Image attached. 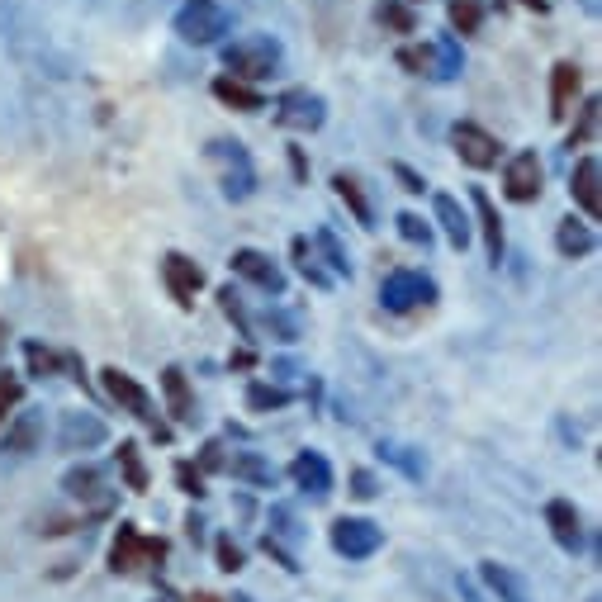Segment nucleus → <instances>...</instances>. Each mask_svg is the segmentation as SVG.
I'll return each mask as SVG.
<instances>
[{
	"label": "nucleus",
	"instance_id": "ddd939ff",
	"mask_svg": "<svg viewBox=\"0 0 602 602\" xmlns=\"http://www.w3.org/2000/svg\"><path fill=\"white\" fill-rule=\"evenodd\" d=\"M228 266H233V275H242V280H247V285H256L261 294H275V299L285 294V271H280V266H275L266 252H256V247H242V252H233V261H228Z\"/></svg>",
	"mask_w": 602,
	"mask_h": 602
},
{
	"label": "nucleus",
	"instance_id": "20e7f679",
	"mask_svg": "<svg viewBox=\"0 0 602 602\" xmlns=\"http://www.w3.org/2000/svg\"><path fill=\"white\" fill-rule=\"evenodd\" d=\"M209 162L219 166V185L228 200H252L256 195V166L238 138H214L209 143Z\"/></svg>",
	"mask_w": 602,
	"mask_h": 602
},
{
	"label": "nucleus",
	"instance_id": "aec40b11",
	"mask_svg": "<svg viewBox=\"0 0 602 602\" xmlns=\"http://www.w3.org/2000/svg\"><path fill=\"white\" fill-rule=\"evenodd\" d=\"M579 91H584L579 62H555V72H550V119H569Z\"/></svg>",
	"mask_w": 602,
	"mask_h": 602
},
{
	"label": "nucleus",
	"instance_id": "72a5a7b5",
	"mask_svg": "<svg viewBox=\"0 0 602 602\" xmlns=\"http://www.w3.org/2000/svg\"><path fill=\"white\" fill-rule=\"evenodd\" d=\"M285 403H290V389H280V384H247V408L252 413H275Z\"/></svg>",
	"mask_w": 602,
	"mask_h": 602
},
{
	"label": "nucleus",
	"instance_id": "e433bc0d",
	"mask_svg": "<svg viewBox=\"0 0 602 602\" xmlns=\"http://www.w3.org/2000/svg\"><path fill=\"white\" fill-rule=\"evenodd\" d=\"M24 361H29V375H38V380H48V375H57V365H62V356H53L48 347H38V342H24Z\"/></svg>",
	"mask_w": 602,
	"mask_h": 602
},
{
	"label": "nucleus",
	"instance_id": "f704fd0d",
	"mask_svg": "<svg viewBox=\"0 0 602 602\" xmlns=\"http://www.w3.org/2000/svg\"><path fill=\"white\" fill-rule=\"evenodd\" d=\"M313 252H323V256H328L332 275H347V280H351V256L342 252V242L332 238V228H318V233H313Z\"/></svg>",
	"mask_w": 602,
	"mask_h": 602
},
{
	"label": "nucleus",
	"instance_id": "4c0bfd02",
	"mask_svg": "<svg viewBox=\"0 0 602 602\" xmlns=\"http://www.w3.org/2000/svg\"><path fill=\"white\" fill-rule=\"evenodd\" d=\"M19 399H24V384H19V375L0 370V427L10 422V413L19 408Z\"/></svg>",
	"mask_w": 602,
	"mask_h": 602
},
{
	"label": "nucleus",
	"instance_id": "2eb2a0df",
	"mask_svg": "<svg viewBox=\"0 0 602 602\" xmlns=\"http://www.w3.org/2000/svg\"><path fill=\"white\" fill-rule=\"evenodd\" d=\"M546 527L560 550H569V555L584 550V517H579V508H574L569 498H550L546 503Z\"/></svg>",
	"mask_w": 602,
	"mask_h": 602
},
{
	"label": "nucleus",
	"instance_id": "37998d69",
	"mask_svg": "<svg viewBox=\"0 0 602 602\" xmlns=\"http://www.w3.org/2000/svg\"><path fill=\"white\" fill-rule=\"evenodd\" d=\"M394 181H399L403 190H408V195H422V190H427V181H422L413 166H403V162H394Z\"/></svg>",
	"mask_w": 602,
	"mask_h": 602
},
{
	"label": "nucleus",
	"instance_id": "1a4fd4ad",
	"mask_svg": "<svg viewBox=\"0 0 602 602\" xmlns=\"http://www.w3.org/2000/svg\"><path fill=\"white\" fill-rule=\"evenodd\" d=\"M328 541L342 560H370V555L384 546V531L375 527L370 517H337L328 531Z\"/></svg>",
	"mask_w": 602,
	"mask_h": 602
},
{
	"label": "nucleus",
	"instance_id": "a211bd4d",
	"mask_svg": "<svg viewBox=\"0 0 602 602\" xmlns=\"http://www.w3.org/2000/svg\"><path fill=\"white\" fill-rule=\"evenodd\" d=\"M432 219L441 223V233H446V242L456 247V252H465L470 247V238H475V223H470V214L460 209V200L456 195H432Z\"/></svg>",
	"mask_w": 602,
	"mask_h": 602
},
{
	"label": "nucleus",
	"instance_id": "9b49d317",
	"mask_svg": "<svg viewBox=\"0 0 602 602\" xmlns=\"http://www.w3.org/2000/svg\"><path fill=\"white\" fill-rule=\"evenodd\" d=\"M541 181H546V166H541V157L536 152H512L508 166H503V195H508L512 204H531L541 200Z\"/></svg>",
	"mask_w": 602,
	"mask_h": 602
},
{
	"label": "nucleus",
	"instance_id": "5701e85b",
	"mask_svg": "<svg viewBox=\"0 0 602 602\" xmlns=\"http://www.w3.org/2000/svg\"><path fill=\"white\" fill-rule=\"evenodd\" d=\"M470 204H475L479 233H484V252H489V261L498 266V261H503V219H498V204H493L479 185L470 190Z\"/></svg>",
	"mask_w": 602,
	"mask_h": 602
},
{
	"label": "nucleus",
	"instance_id": "a878e982",
	"mask_svg": "<svg viewBox=\"0 0 602 602\" xmlns=\"http://www.w3.org/2000/svg\"><path fill=\"white\" fill-rule=\"evenodd\" d=\"M223 470H228L233 479H242V484H252V489H275V470L261 456H252V451L228 456V460H223Z\"/></svg>",
	"mask_w": 602,
	"mask_h": 602
},
{
	"label": "nucleus",
	"instance_id": "58836bf2",
	"mask_svg": "<svg viewBox=\"0 0 602 602\" xmlns=\"http://www.w3.org/2000/svg\"><path fill=\"white\" fill-rule=\"evenodd\" d=\"M399 238H408L413 242V247H427V242H432V223H422L418 214H399Z\"/></svg>",
	"mask_w": 602,
	"mask_h": 602
},
{
	"label": "nucleus",
	"instance_id": "f257e3e1",
	"mask_svg": "<svg viewBox=\"0 0 602 602\" xmlns=\"http://www.w3.org/2000/svg\"><path fill=\"white\" fill-rule=\"evenodd\" d=\"M223 67L233 76V81H271L280 67H285V48H280V38L271 34H242L233 43H223Z\"/></svg>",
	"mask_w": 602,
	"mask_h": 602
},
{
	"label": "nucleus",
	"instance_id": "bb28decb",
	"mask_svg": "<svg viewBox=\"0 0 602 602\" xmlns=\"http://www.w3.org/2000/svg\"><path fill=\"white\" fill-rule=\"evenodd\" d=\"M214 95H219L223 105L242 110V114L266 110V95L256 91V86H247V81H233V76H214Z\"/></svg>",
	"mask_w": 602,
	"mask_h": 602
},
{
	"label": "nucleus",
	"instance_id": "2f4dec72",
	"mask_svg": "<svg viewBox=\"0 0 602 602\" xmlns=\"http://www.w3.org/2000/svg\"><path fill=\"white\" fill-rule=\"evenodd\" d=\"M380 456L389 460V465H399L408 479H422V475H427V460L413 456V446H399V441H380Z\"/></svg>",
	"mask_w": 602,
	"mask_h": 602
},
{
	"label": "nucleus",
	"instance_id": "4be33fe9",
	"mask_svg": "<svg viewBox=\"0 0 602 602\" xmlns=\"http://www.w3.org/2000/svg\"><path fill=\"white\" fill-rule=\"evenodd\" d=\"M593 247H598L593 223H579L574 214L560 219V228H555V252L565 256V261H584V256H593Z\"/></svg>",
	"mask_w": 602,
	"mask_h": 602
},
{
	"label": "nucleus",
	"instance_id": "6e6552de",
	"mask_svg": "<svg viewBox=\"0 0 602 602\" xmlns=\"http://www.w3.org/2000/svg\"><path fill=\"white\" fill-rule=\"evenodd\" d=\"M323 119H328V100L309 86H294L275 100V124L290 128V133H318Z\"/></svg>",
	"mask_w": 602,
	"mask_h": 602
},
{
	"label": "nucleus",
	"instance_id": "dca6fc26",
	"mask_svg": "<svg viewBox=\"0 0 602 602\" xmlns=\"http://www.w3.org/2000/svg\"><path fill=\"white\" fill-rule=\"evenodd\" d=\"M569 195L584 209L588 219H602V166L598 157H579L574 171H569Z\"/></svg>",
	"mask_w": 602,
	"mask_h": 602
},
{
	"label": "nucleus",
	"instance_id": "f8f14e48",
	"mask_svg": "<svg viewBox=\"0 0 602 602\" xmlns=\"http://www.w3.org/2000/svg\"><path fill=\"white\" fill-rule=\"evenodd\" d=\"M110 441V427L95 418V413H86V408H72V413H62V422H57V446L62 451H95V446H105Z\"/></svg>",
	"mask_w": 602,
	"mask_h": 602
},
{
	"label": "nucleus",
	"instance_id": "6ab92c4d",
	"mask_svg": "<svg viewBox=\"0 0 602 602\" xmlns=\"http://www.w3.org/2000/svg\"><path fill=\"white\" fill-rule=\"evenodd\" d=\"M290 479H294V489L313 493V498H328L332 493V465L323 460V451H299L290 465Z\"/></svg>",
	"mask_w": 602,
	"mask_h": 602
},
{
	"label": "nucleus",
	"instance_id": "c85d7f7f",
	"mask_svg": "<svg viewBox=\"0 0 602 602\" xmlns=\"http://www.w3.org/2000/svg\"><path fill=\"white\" fill-rule=\"evenodd\" d=\"M119 475H124V484L133 493H147V465H143V456H138V441H119Z\"/></svg>",
	"mask_w": 602,
	"mask_h": 602
},
{
	"label": "nucleus",
	"instance_id": "a18cd8bd",
	"mask_svg": "<svg viewBox=\"0 0 602 602\" xmlns=\"http://www.w3.org/2000/svg\"><path fill=\"white\" fill-rule=\"evenodd\" d=\"M223 460H228V456H223V446H219V441H209V446H204V456H200V465H204V470H223Z\"/></svg>",
	"mask_w": 602,
	"mask_h": 602
},
{
	"label": "nucleus",
	"instance_id": "c9c22d12",
	"mask_svg": "<svg viewBox=\"0 0 602 602\" xmlns=\"http://www.w3.org/2000/svg\"><path fill=\"white\" fill-rule=\"evenodd\" d=\"M100 484H105V475H100L95 465H76V470H67V479H62V489L72 493V498H95Z\"/></svg>",
	"mask_w": 602,
	"mask_h": 602
},
{
	"label": "nucleus",
	"instance_id": "7c9ffc66",
	"mask_svg": "<svg viewBox=\"0 0 602 602\" xmlns=\"http://www.w3.org/2000/svg\"><path fill=\"white\" fill-rule=\"evenodd\" d=\"M446 15H451V29H456L460 38L479 34V24H484V0H451Z\"/></svg>",
	"mask_w": 602,
	"mask_h": 602
},
{
	"label": "nucleus",
	"instance_id": "9d476101",
	"mask_svg": "<svg viewBox=\"0 0 602 602\" xmlns=\"http://www.w3.org/2000/svg\"><path fill=\"white\" fill-rule=\"evenodd\" d=\"M451 147H456V157L465 166H475V171H489V166L503 162V143L493 138L489 128L470 124V119H460L456 128H451Z\"/></svg>",
	"mask_w": 602,
	"mask_h": 602
},
{
	"label": "nucleus",
	"instance_id": "39448f33",
	"mask_svg": "<svg viewBox=\"0 0 602 602\" xmlns=\"http://www.w3.org/2000/svg\"><path fill=\"white\" fill-rule=\"evenodd\" d=\"M100 384H105V394H110V399L124 408L128 418L147 422V427H152L162 441L171 437V427H162V422H157V403H152V394H147V389L133 380L128 370H119V365H105V370H100Z\"/></svg>",
	"mask_w": 602,
	"mask_h": 602
},
{
	"label": "nucleus",
	"instance_id": "7ed1b4c3",
	"mask_svg": "<svg viewBox=\"0 0 602 602\" xmlns=\"http://www.w3.org/2000/svg\"><path fill=\"white\" fill-rule=\"evenodd\" d=\"M399 67L418 76H432V81H456L465 72V53H460L456 34H437L427 38L422 48H399Z\"/></svg>",
	"mask_w": 602,
	"mask_h": 602
},
{
	"label": "nucleus",
	"instance_id": "ea45409f",
	"mask_svg": "<svg viewBox=\"0 0 602 602\" xmlns=\"http://www.w3.org/2000/svg\"><path fill=\"white\" fill-rule=\"evenodd\" d=\"M219 309L228 313L233 323H238L242 337H252V323H247V313H242V304H238V294H233V285H223V290H219Z\"/></svg>",
	"mask_w": 602,
	"mask_h": 602
},
{
	"label": "nucleus",
	"instance_id": "f3484780",
	"mask_svg": "<svg viewBox=\"0 0 602 602\" xmlns=\"http://www.w3.org/2000/svg\"><path fill=\"white\" fill-rule=\"evenodd\" d=\"M38 441H43V413L38 408H24V413H10L5 422V441H0V451L5 456H34Z\"/></svg>",
	"mask_w": 602,
	"mask_h": 602
},
{
	"label": "nucleus",
	"instance_id": "f03ea898",
	"mask_svg": "<svg viewBox=\"0 0 602 602\" xmlns=\"http://www.w3.org/2000/svg\"><path fill=\"white\" fill-rule=\"evenodd\" d=\"M171 29L190 48H214L233 29V15L223 10L219 0H185L181 10H176V19H171Z\"/></svg>",
	"mask_w": 602,
	"mask_h": 602
},
{
	"label": "nucleus",
	"instance_id": "0eeeda50",
	"mask_svg": "<svg viewBox=\"0 0 602 602\" xmlns=\"http://www.w3.org/2000/svg\"><path fill=\"white\" fill-rule=\"evenodd\" d=\"M162 560H166V541H152V536H143L133 522H119V536H114V546H110L114 574H133V569L162 565Z\"/></svg>",
	"mask_w": 602,
	"mask_h": 602
},
{
	"label": "nucleus",
	"instance_id": "412c9836",
	"mask_svg": "<svg viewBox=\"0 0 602 602\" xmlns=\"http://www.w3.org/2000/svg\"><path fill=\"white\" fill-rule=\"evenodd\" d=\"M479 579L489 584V593L498 602H536L531 598V588H527V579H522L517 569L498 565V560H484V565H479Z\"/></svg>",
	"mask_w": 602,
	"mask_h": 602
},
{
	"label": "nucleus",
	"instance_id": "09e8293b",
	"mask_svg": "<svg viewBox=\"0 0 602 602\" xmlns=\"http://www.w3.org/2000/svg\"><path fill=\"white\" fill-rule=\"evenodd\" d=\"M0 347H5V328H0Z\"/></svg>",
	"mask_w": 602,
	"mask_h": 602
},
{
	"label": "nucleus",
	"instance_id": "79ce46f5",
	"mask_svg": "<svg viewBox=\"0 0 602 602\" xmlns=\"http://www.w3.org/2000/svg\"><path fill=\"white\" fill-rule=\"evenodd\" d=\"M176 484H181V493H190V498H204V475L190 465V460L176 465Z\"/></svg>",
	"mask_w": 602,
	"mask_h": 602
},
{
	"label": "nucleus",
	"instance_id": "423d86ee",
	"mask_svg": "<svg viewBox=\"0 0 602 602\" xmlns=\"http://www.w3.org/2000/svg\"><path fill=\"white\" fill-rule=\"evenodd\" d=\"M380 304L389 313H413V309H427V304H437V285H432V275L422 271H389L380 280Z\"/></svg>",
	"mask_w": 602,
	"mask_h": 602
},
{
	"label": "nucleus",
	"instance_id": "b1692460",
	"mask_svg": "<svg viewBox=\"0 0 602 602\" xmlns=\"http://www.w3.org/2000/svg\"><path fill=\"white\" fill-rule=\"evenodd\" d=\"M162 394H166V408L176 422H190L195 418V399H190V380H185L181 365H166L162 370Z\"/></svg>",
	"mask_w": 602,
	"mask_h": 602
},
{
	"label": "nucleus",
	"instance_id": "8fccbe9b",
	"mask_svg": "<svg viewBox=\"0 0 602 602\" xmlns=\"http://www.w3.org/2000/svg\"><path fill=\"white\" fill-rule=\"evenodd\" d=\"M588 602H602V598H588Z\"/></svg>",
	"mask_w": 602,
	"mask_h": 602
},
{
	"label": "nucleus",
	"instance_id": "4468645a",
	"mask_svg": "<svg viewBox=\"0 0 602 602\" xmlns=\"http://www.w3.org/2000/svg\"><path fill=\"white\" fill-rule=\"evenodd\" d=\"M162 280H166V290H171V299H176L181 309H190L195 294L204 290V271L185 252H166L162 256Z\"/></svg>",
	"mask_w": 602,
	"mask_h": 602
},
{
	"label": "nucleus",
	"instance_id": "de8ad7c7",
	"mask_svg": "<svg viewBox=\"0 0 602 602\" xmlns=\"http://www.w3.org/2000/svg\"><path fill=\"white\" fill-rule=\"evenodd\" d=\"M522 5H527V10H536V15H546V10H550V0H522Z\"/></svg>",
	"mask_w": 602,
	"mask_h": 602
},
{
	"label": "nucleus",
	"instance_id": "c03bdc74",
	"mask_svg": "<svg viewBox=\"0 0 602 602\" xmlns=\"http://www.w3.org/2000/svg\"><path fill=\"white\" fill-rule=\"evenodd\" d=\"M351 493H356V498H375L380 484H375V475H365V470H351Z\"/></svg>",
	"mask_w": 602,
	"mask_h": 602
},
{
	"label": "nucleus",
	"instance_id": "cd10ccee",
	"mask_svg": "<svg viewBox=\"0 0 602 602\" xmlns=\"http://www.w3.org/2000/svg\"><path fill=\"white\" fill-rule=\"evenodd\" d=\"M294 266H299V275H304V280H309L313 290H328L332 285V275L323 271V266H318V252H313V242L309 238H294Z\"/></svg>",
	"mask_w": 602,
	"mask_h": 602
},
{
	"label": "nucleus",
	"instance_id": "49530a36",
	"mask_svg": "<svg viewBox=\"0 0 602 602\" xmlns=\"http://www.w3.org/2000/svg\"><path fill=\"white\" fill-rule=\"evenodd\" d=\"M290 162H294V176L304 181V171H309V166H304V152H299V147H290Z\"/></svg>",
	"mask_w": 602,
	"mask_h": 602
},
{
	"label": "nucleus",
	"instance_id": "393cba45",
	"mask_svg": "<svg viewBox=\"0 0 602 602\" xmlns=\"http://www.w3.org/2000/svg\"><path fill=\"white\" fill-rule=\"evenodd\" d=\"M332 190H337V200L347 204L351 219L361 223V228H375V209H370V200H365L361 181H356L351 171H337V176H332Z\"/></svg>",
	"mask_w": 602,
	"mask_h": 602
},
{
	"label": "nucleus",
	"instance_id": "a19ab883",
	"mask_svg": "<svg viewBox=\"0 0 602 602\" xmlns=\"http://www.w3.org/2000/svg\"><path fill=\"white\" fill-rule=\"evenodd\" d=\"M214 555H219L223 574H238V569H242V550L233 546V536H219V541H214Z\"/></svg>",
	"mask_w": 602,
	"mask_h": 602
},
{
	"label": "nucleus",
	"instance_id": "473e14b6",
	"mask_svg": "<svg viewBox=\"0 0 602 602\" xmlns=\"http://www.w3.org/2000/svg\"><path fill=\"white\" fill-rule=\"evenodd\" d=\"M380 24L394 29V34H418V15H413V5H403V0H380Z\"/></svg>",
	"mask_w": 602,
	"mask_h": 602
},
{
	"label": "nucleus",
	"instance_id": "c756f323",
	"mask_svg": "<svg viewBox=\"0 0 602 602\" xmlns=\"http://www.w3.org/2000/svg\"><path fill=\"white\" fill-rule=\"evenodd\" d=\"M598 114H602V100L598 95H588L584 105H579V124L569 128V143L565 147H588L598 138Z\"/></svg>",
	"mask_w": 602,
	"mask_h": 602
}]
</instances>
